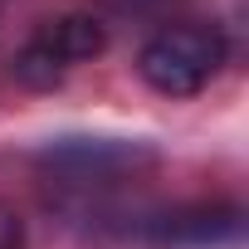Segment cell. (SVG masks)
Returning a JSON list of instances; mask_svg holds the SVG:
<instances>
[{
    "instance_id": "4",
    "label": "cell",
    "mask_w": 249,
    "mask_h": 249,
    "mask_svg": "<svg viewBox=\"0 0 249 249\" xmlns=\"http://www.w3.org/2000/svg\"><path fill=\"white\" fill-rule=\"evenodd\" d=\"M0 249H25V220L0 200Z\"/></svg>"
},
{
    "instance_id": "1",
    "label": "cell",
    "mask_w": 249,
    "mask_h": 249,
    "mask_svg": "<svg viewBox=\"0 0 249 249\" xmlns=\"http://www.w3.org/2000/svg\"><path fill=\"white\" fill-rule=\"evenodd\" d=\"M220 64H225V35L215 25H166L137 54V73L166 98L200 93L220 73Z\"/></svg>"
},
{
    "instance_id": "2",
    "label": "cell",
    "mask_w": 249,
    "mask_h": 249,
    "mask_svg": "<svg viewBox=\"0 0 249 249\" xmlns=\"http://www.w3.org/2000/svg\"><path fill=\"white\" fill-rule=\"evenodd\" d=\"M103 44H107V35H103V25H98V20L69 15V20L44 25V30L20 49L15 73H20L25 83H35V88H49V83H59L73 64H83V59L103 54Z\"/></svg>"
},
{
    "instance_id": "3",
    "label": "cell",
    "mask_w": 249,
    "mask_h": 249,
    "mask_svg": "<svg viewBox=\"0 0 249 249\" xmlns=\"http://www.w3.org/2000/svg\"><path fill=\"white\" fill-rule=\"evenodd\" d=\"M147 161H152V152H142L137 142L127 147V142H103V137H69L44 152V166L64 186H112Z\"/></svg>"
}]
</instances>
